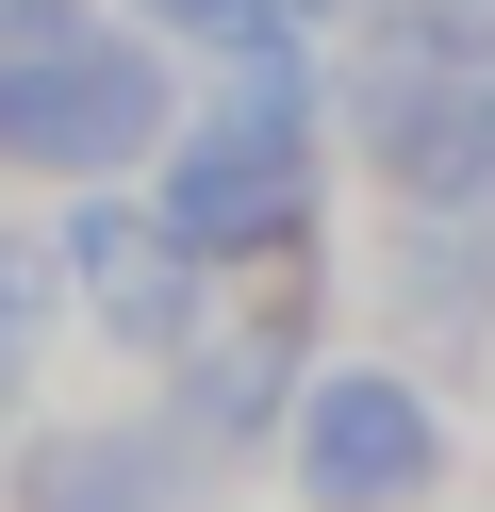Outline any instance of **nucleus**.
Here are the masks:
<instances>
[{
  "label": "nucleus",
  "mask_w": 495,
  "mask_h": 512,
  "mask_svg": "<svg viewBox=\"0 0 495 512\" xmlns=\"http://www.w3.org/2000/svg\"><path fill=\"white\" fill-rule=\"evenodd\" d=\"M182 133V67H165L149 17H99V0H0V166L33 182H149Z\"/></svg>",
  "instance_id": "obj_1"
},
{
  "label": "nucleus",
  "mask_w": 495,
  "mask_h": 512,
  "mask_svg": "<svg viewBox=\"0 0 495 512\" xmlns=\"http://www.w3.org/2000/svg\"><path fill=\"white\" fill-rule=\"evenodd\" d=\"M347 116L413 215H495V67H462L429 17H380L347 50Z\"/></svg>",
  "instance_id": "obj_2"
},
{
  "label": "nucleus",
  "mask_w": 495,
  "mask_h": 512,
  "mask_svg": "<svg viewBox=\"0 0 495 512\" xmlns=\"http://www.w3.org/2000/svg\"><path fill=\"white\" fill-rule=\"evenodd\" d=\"M149 199L198 232V265H297V232H314V116H281V100H198L182 133H165Z\"/></svg>",
  "instance_id": "obj_3"
},
{
  "label": "nucleus",
  "mask_w": 495,
  "mask_h": 512,
  "mask_svg": "<svg viewBox=\"0 0 495 512\" xmlns=\"http://www.w3.org/2000/svg\"><path fill=\"white\" fill-rule=\"evenodd\" d=\"M281 479L314 512H429L446 496V413H429L396 364H330V380H297Z\"/></svg>",
  "instance_id": "obj_4"
},
{
  "label": "nucleus",
  "mask_w": 495,
  "mask_h": 512,
  "mask_svg": "<svg viewBox=\"0 0 495 512\" xmlns=\"http://www.w3.org/2000/svg\"><path fill=\"white\" fill-rule=\"evenodd\" d=\"M50 248H66V314H83L99 347L165 364V347L198 331V232H182L165 199H132V182H83Z\"/></svg>",
  "instance_id": "obj_5"
},
{
  "label": "nucleus",
  "mask_w": 495,
  "mask_h": 512,
  "mask_svg": "<svg viewBox=\"0 0 495 512\" xmlns=\"http://www.w3.org/2000/svg\"><path fill=\"white\" fill-rule=\"evenodd\" d=\"M297 380H314V314H198L182 347H165V430L198 446V463H248V446L297 430Z\"/></svg>",
  "instance_id": "obj_6"
},
{
  "label": "nucleus",
  "mask_w": 495,
  "mask_h": 512,
  "mask_svg": "<svg viewBox=\"0 0 495 512\" xmlns=\"http://www.w3.org/2000/svg\"><path fill=\"white\" fill-rule=\"evenodd\" d=\"M380 298H396V331H429V347L462 364V347L495 331V215H413V199H396Z\"/></svg>",
  "instance_id": "obj_7"
},
{
  "label": "nucleus",
  "mask_w": 495,
  "mask_h": 512,
  "mask_svg": "<svg viewBox=\"0 0 495 512\" xmlns=\"http://www.w3.org/2000/svg\"><path fill=\"white\" fill-rule=\"evenodd\" d=\"M182 430H33L17 512H182Z\"/></svg>",
  "instance_id": "obj_8"
},
{
  "label": "nucleus",
  "mask_w": 495,
  "mask_h": 512,
  "mask_svg": "<svg viewBox=\"0 0 495 512\" xmlns=\"http://www.w3.org/2000/svg\"><path fill=\"white\" fill-rule=\"evenodd\" d=\"M50 298H66V248L50 232H0V397H17L33 347H50Z\"/></svg>",
  "instance_id": "obj_9"
},
{
  "label": "nucleus",
  "mask_w": 495,
  "mask_h": 512,
  "mask_svg": "<svg viewBox=\"0 0 495 512\" xmlns=\"http://www.w3.org/2000/svg\"><path fill=\"white\" fill-rule=\"evenodd\" d=\"M132 17H149V34H182V50H215L231 17H248V0H132Z\"/></svg>",
  "instance_id": "obj_10"
},
{
  "label": "nucleus",
  "mask_w": 495,
  "mask_h": 512,
  "mask_svg": "<svg viewBox=\"0 0 495 512\" xmlns=\"http://www.w3.org/2000/svg\"><path fill=\"white\" fill-rule=\"evenodd\" d=\"M413 17H429V34L462 50V67H495V0H413Z\"/></svg>",
  "instance_id": "obj_11"
}]
</instances>
